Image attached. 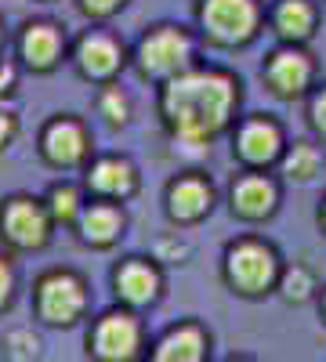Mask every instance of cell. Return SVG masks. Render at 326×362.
<instances>
[{"label": "cell", "mask_w": 326, "mask_h": 362, "mask_svg": "<svg viewBox=\"0 0 326 362\" xmlns=\"http://www.w3.org/2000/svg\"><path fill=\"white\" fill-rule=\"evenodd\" d=\"M235 87L221 73H185L163 90V116L182 141H203L225 127Z\"/></svg>", "instance_id": "1"}, {"label": "cell", "mask_w": 326, "mask_h": 362, "mask_svg": "<svg viewBox=\"0 0 326 362\" xmlns=\"http://www.w3.org/2000/svg\"><path fill=\"white\" fill-rule=\"evenodd\" d=\"M199 18H203V29L214 40L240 44L254 33L257 8H254V0H203Z\"/></svg>", "instance_id": "2"}, {"label": "cell", "mask_w": 326, "mask_h": 362, "mask_svg": "<svg viewBox=\"0 0 326 362\" xmlns=\"http://www.w3.org/2000/svg\"><path fill=\"white\" fill-rule=\"evenodd\" d=\"M189 54H192L189 37L177 33V29H170V25H163V29H156V33H149L141 40L138 66H141V73H149V76H170V73H177L189 62Z\"/></svg>", "instance_id": "3"}, {"label": "cell", "mask_w": 326, "mask_h": 362, "mask_svg": "<svg viewBox=\"0 0 326 362\" xmlns=\"http://www.w3.org/2000/svg\"><path fill=\"white\" fill-rule=\"evenodd\" d=\"M37 308L47 322H73L83 312V286L69 272H51L37 286Z\"/></svg>", "instance_id": "4"}, {"label": "cell", "mask_w": 326, "mask_h": 362, "mask_svg": "<svg viewBox=\"0 0 326 362\" xmlns=\"http://www.w3.org/2000/svg\"><path fill=\"white\" fill-rule=\"evenodd\" d=\"M276 276V257L261 243H240L228 254V283L243 293H261Z\"/></svg>", "instance_id": "5"}, {"label": "cell", "mask_w": 326, "mask_h": 362, "mask_svg": "<svg viewBox=\"0 0 326 362\" xmlns=\"http://www.w3.org/2000/svg\"><path fill=\"white\" fill-rule=\"evenodd\" d=\"M0 228L15 247H40L47 239V214L33 199H11L0 214Z\"/></svg>", "instance_id": "6"}, {"label": "cell", "mask_w": 326, "mask_h": 362, "mask_svg": "<svg viewBox=\"0 0 326 362\" xmlns=\"http://www.w3.org/2000/svg\"><path fill=\"white\" fill-rule=\"evenodd\" d=\"M138 351V326L131 315L112 312L95 326V355L105 362H127Z\"/></svg>", "instance_id": "7"}, {"label": "cell", "mask_w": 326, "mask_h": 362, "mask_svg": "<svg viewBox=\"0 0 326 362\" xmlns=\"http://www.w3.org/2000/svg\"><path fill=\"white\" fill-rule=\"evenodd\" d=\"M264 76H269L276 95H301V90L308 87V80H312V62L301 51H276L269 58Z\"/></svg>", "instance_id": "8"}, {"label": "cell", "mask_w": 326, "mask_h": 362, "mask_svg": "<svg viewBox=\"0 0 326 362\" xmlns=\"http://www.w3.org/2000/svg\"><path fill=\"white\" fill-rule=\"evenodd\" d=\"M87 153V138L83 131L73 124V119H58V124L47 127L44 134V156L54 163V167H73L80 163Z\"/></svg>", "instance_id": "9"}, {"label": "cell", "mask_w": 326, "mask_h": 362, "mask_svg": "<svg viewBox=\"0 0 326 362\" xmlns=\"http://www.w3.org/2000/svg\"><path fill=\"white\" fill-rule=\"evenodd\" d=\"M272 206H276V185L272 181L250 174V177L232 185V210L240 218H250V221L264 218V214H272Z\"/></svg>", "instance_id": "10"}, {"label": "cell", "mask_w": 326, "mask_h": 362, "mask_svg": "<svg viewBox=\"0 0 326 362\" xmlns=\"http://www.w3.org/2000/svg\"><path fill=\"white\" fill-rule=\"evenodd\" d=\"M76 66H80L83 76L102 80V76L116 73V66H120V47H116L109 37H102V33L83 37L80 47H76Z\"/></svg>", "instance_id": "11"}, {"label": "cell", "mask_w": 326, "mask_h": 362, "mask_svg": "<svg viewBox=\"0 0 326 362\" xmlns=\"http://www.w3.org/2000/svg\"><path fill=\"white\" fill-rule=\"evenodd\" d=\"M240 156L254 167L272 163L279 156V131L269 124V119H250L240 131Z\"/></svg>", "instance_id": "12"}, {"label": "cell", "mask_w": 326, "mask_h": 362, "mask_svg": "<svg viewBox=\"0 0 326 362\" xmlns=\"http://www.w3.org/2000/svg\"><path fill=\"white\" fill-rule=\"evenodd\" d=\"M167 206H170V218L177 221H196L206 206H211V189L196 177H182L174 181L170 192H167Z\"/></svg>", "instance_id": "13"}, {"label": "cell", "mask_w": 326, "mask_h": 362, "mask_svg": "<svg viewBox=\"0 0 326 362\" xmlns=\"http://www.w3.org/2000/svg\"><path fill=\"white\" fill-rule=\"evenodd\" d=\"M156 272L141 261H127L120 272H116V293H120L127 305H145V300L156 297Z\"/></svg>", "instance_id": "14"}, {"label": "cell", "mask_w": 326, "mask_h": 362, "mask_svg": "<svg viewBox=\"0 0 326 362\" xmlns=\"http://www.w3.org/2000/svg\"><path fill=\"white\" fill-rule=\"evenodd\" d=\"M153 362H203V334L196 326H182L167 334L153 355Z\"/></svg>", "instance_id": "15"}, {"label": "cell", "mask_w": 326, "mask_h": 362, "mask_svg": "<svg viewBox=\"0 0 326 362\" xmlns=\"http://www.w3.org/2000/svg\"><path fill=\"white\" fill-rule=\"evenodd\" d=\"M58 51H62V40H58L54 25H29L22 37V58L33 69H51Z\"/></svg>", "instance_id": "16"}, {"label": "cell", "mask_w": 326, "mask_h": 362, "mask_svg": "<svg viewBox=\"0 0 326 362\" xmlns=\"http://www.w3.org/2000/svg\"><path fill=\"white\" fill-rule=\"evenodd\" d=\"M87 181H91V189L102 192V196H127L134 189V170L124 160H98Z\"/></svg>", "instance_id": "17"}, {"label": "cell", "mask_w": 326, "mask_h": 362, "mask_svg": "<svg viewBox=\"0 0 326 362\" xmlns=\"http://www.w3.org/2000/svg\"><path fill=\"white\" fill-rule=\"evenodd\" d=\"M124 228V218L116 214L112 206H91V210H83V218H80V232L87 243H95V247H105L112 243L116 235H120Z\"/></svg>", "instance_id": "18"}, {"label": "cell", "mask_w": 326, "mask_h": 362, "mask_svg": "<svg viewBox=\"0 0 326 362\" xmlns=\"http://www.w3.org/2000/svg\"><path fill=\"white\" fill-rule=\"evenodd\" d=\"M315 25V15L308 8V0H283L276 8V29L286 40H305Z\"/></svg>", "instance_id": "19"}, {"label": "cell", "mask_w": 326, "mask_h": 362, "mask_svg": "<svg viewBox=\"0 0 326 362\" xmlns=\"http://www.w3.org/2000/svg\"><path fill=\"white\" fill-rule=\"evenodd\" d=\"M315 167H319V153H315V148L312 145H293V153L286 156V163H283V170L290 174V177H312L315 174Z\"/></svg>", "instance_id": "20"}, {"label": "cell", "mask_w": 326, "mask_h": 362, "mask_svg": "<svg viewBox=\"0 0 326 362\" xmlns=\"http://www.w3.org/2000/svg\"><path fill=\"white\" fill-rule=\"evenodd\" d=\"M37 351H40V341H37L33 334H25V329H18V334H11V337H8V355H11L15 362H29V358H37Z\"/></svg>", "instance_id": "21"}, {"label": "cell", "mask_w": 326, "mask_h": 362, "mask_svg": "<svg viewBox=\"0 0 326 362\" xmlns=\"http://www.w3.org/2000/svg\"><path fill=\"white\" fill-rule=\"evenodd\" d=\"M51 214H54L58 221H69V218L76 214V192H73L69 185L51 189Z\"/></svg>", "instance_id": "22"}, {"label": "cell", "mask_w": 326, "mask_h": 362, "mask_svg": "<svg viewBox=\"0 0 326 362\" xmlns=\"http://www.w3.org/2000/svg\"><path fill=\"white\" fill-rule=\"evenodd\" d=\"M308 286H312V279H308V272H305V268H290V272H286V279H283V293H286L290 300L308 297Z\"/></svg>", "instance_id": "23"}, {"label": "cell", "mask_w": 326, "mask_h": 362, "mask_svg": "<svg viewBox=\"0 0 326 362\" xmlns=\"http://www.w3.org/2000/svg\"><path fill=\"white\" fill-rule=\"evenodd\" d=\"M102 112H105V119H112V124H124L127 119V98L120 95V90H105L102 95Z\"/></svg>", "instance_id": "24"}, {"label": "cell", "mask_w": 326, "mask_h": 362, "mask_svg": "<svg viewBox=\"0 0 326 362\" xmlns=\"http://www.w3.org/2000/svg\"><path fill=\"white\" fill-rule=\"evenodd\" d=\"M312 124H315L319 134H326V90L312 98Z\"/></svg>", "instance_id": "25"}, {"label": "cell", "mask_w": 326, "mask_h": 362, "mask_svg": "<svg viewBox=\"0 0 326 362\" xmlns=\"http://www.w3.org/2000/svg\"><path fill=\"white\" fill-rule=\"evenodd\" d=\"M124 0H83V11H91V15H109V11H116Z\"/></svg>", "instance_id": "26"}, {"label": "cell", "mask_w": 326, "mask_h": 362, "mask_svg": "<svg viewBox=\"0 0 326 362\" xmlns=\"http://www.w3.org/2000/svg\"><path fill=\"white\" fill-rule=\"evenodd\" d=\"M8 293H11V268L0 261V305L8 300Z\"/></svg>", "instance_id": "27"}, {"label": "cell", "mask_w": 326, "mask_h": 362, "mask_svg": "<svg viewBox=\"0 0 326 362\" xmlns=\"http://www.w3.org/2000/svg\"><path fill=\"white\" fill-rule=\"evenodd\" d=\"M11 134H15V119L8 112H0V145L11 141Z\"/></svg>", "instance_id": "28"}, {"label": "cell", "mask_w": 326, "mask_h": 362, "mask_svg": "<svg viewBox=\"0 0 326 362\" xmlns=\"http://www.w3.org/2000/svg\"><path fill=\"white\" fill-rule=\"evenodd\" d=\"M11 80H15V73H11V66H0V95L11 87Z\"/></svg>", "instance_id": "29"}, {"label": "cell", "mask_w": 326, "mask_h": 362, "mask_svg": "<svg viewBox=\"0 0 326 362\" xmlns=\"http://www.w3.org/2000/svg\"><path fill=\"white\" fill-rule=\"evenodd\" d=\"M322 221H326V206H322Z\"/></svg>", "instance_id": "30"}]
</instances>
